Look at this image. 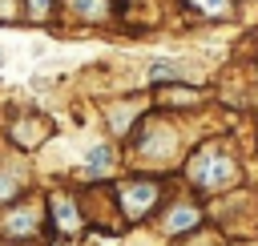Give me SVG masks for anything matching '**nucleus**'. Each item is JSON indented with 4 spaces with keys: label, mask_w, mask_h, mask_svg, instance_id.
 I'll use <instances>...</instances> for the list:
<instances>
[{
    "label": "nucleus",
    "mask_w": 258,
    "mask_h": 246,
    "mask_svg": "<svg viewBox=\"0 0 258 246\" xmlns=\"http://www.w3.org/2000/svg\"><path fill=\"white\" fill-rule=\"evenodd\" d=\"M161 194H165V181L161 177H145V173L125 177V181H117V210H121V218L129 226L133 222H145L161 206Z\"/></svg>",
    "instance_id": "7ed1b4c3"
},
{
    "label": "nucleus",
    "mask_w": 258,
    "mask_h": 246,
    "mask_svg": "<svg viewBox=\"0 0 258 246\" xmlns=\"http://www.w3.org/2000/svg\"><path fill=\"white\" fill-rule=\"evenodd\" d=\"M52 234L48 226V206L40 202H8L0 210V238L16 242V246H32L36 238Z\"/></svg>",
    "instance_id": "f03ea898"
},
{
    "label": "nucleus",
    "mask_w": 258,
    "mask_h": 246,
    "mask_svg": "<svg viewBox=\"0 0 258 246\" xmlns=\"http://www.w3.org/2000/svg\"><path fill=\"white\" fill-rule=\"evenodd\" d=\"M181 8L189 12V16H198V20H206V24H226V20H234L238 16V0H181Z\"/></svg>",
    "instance_id": "1a4fd4ad"
},
{
    "label": "nucleus",
    "mask_w": 258,
    "mask_h": 246,
    "mask_svg": "<svg viewBox=\"0 0 258 246\" xmlns=\"http://www.w3.org/2000/svg\"><path fill=\"white\" fill-rule=\"evenodd\" d=\"M0 60H4V56H0Z\"/></svg>",
    "instance_id": "f3484780"
},
{
    "label": "nucleus",
    "mask_w": 258,
    "mask_h": 246,
    "mask_svg": "<svg viewBox=\"0 0 258 246\" xmlns=\"http://www.w3.org/2000/svg\"><path fill=\"white\" fill-rule=\"evenodd\" d=\"M185 181L202 194H218V190H230L238 181V161L226 153L222 141H206L189 161H185Z\"/></svg>",
    "instance_id": "f257e3e1"
},
{
    "label": "nucleus",
    "mask_w": 258,
    "mask_h": 246,
    "mask_svg": "<svg viewBox=\"0 0 258 246\" xmlns=\"http://www.w3.org/2000/svg\"><path fill=\"white\" fill-rule=\"evenodd\" d=\"M113 161H117L113 145H93L89 157H85V177H89V181H101V177L113 169Z\"/></svg>",
    "instance_id": "f8f14e48"
},
{
    "label": "nucleus",
    "mask_w": 258,
    "mask_h": 246,
    "mask_svg": "<svg viewBox=\"0 0 258 246\" xmlns=\"http://www.w3.org/2000/svg\"><path fill=\"white\" fill-rule=\"evenodd\" d=\"M145 81H149V85H173V81H189V69H185L181 60H149Z\"/></svg>",
    "instance_id": "9b49d317"
},
{
    "label": "nucleus",
    "mask_w": 258,
    "mask_h": 246,
    "mask_svg": "<svg viewBox=\"0 0 258 246\" xmlns=\"http://www.w3.org/2000/svg\"><path fill=\"white\" fill-rule=\"evenodd\" d=\"M153 89H157V93H153V105L165 109V113H173V109H194V105L206 101V93H202L194 81H173V85H153Z\"/></svg>",
    "instance_id": "423d86ee"
},
{
    "label": "nucleus",
    "mask_w": 258,
    "mask_h": 246,
    "mask_svg": "<svg viewBox=\"0 0 258 246\" xmlns=\"http://www.w3.org/2000/svg\"><path fill=\"white\" fill-rule=\"evenodd\" d=\"M254 141H258V129H254Z\"/></svg>",
    "instance_id": "dca6fc26"
},
{
    "label": "nucleus",
    "mask_w": 258,
    "mask_h": 246,
    "mask_svg": "<svg viewBox=\"0 0 258 246\" xmlns=\"http://www.w3.org/2000/svg\"><path fill=\"white\" fill-rule=\"evenodd\" d=\"M48 133H52V121L40 113H16V121H12V145H20V149H36Z\"/></svg>",
    "instance_id": "6e6552de"
},
{
    "label": "nucleus",
    "mask_w": 258,
    "mask_h": 246,
    "mask_svg": "<svg viewBox=\"0 0 258 246\" xmlns=\"http://www.w3.org/2000/svg\"><path fill=\"white\" fill-rule=\"evenodd\" d=\"M24 16H28L24 0H0V24H16V20H24Z\"/></svg>",
    "instance_id": "ddd939ff"
},
{
    "label": "nucleus",
    "mask_w": 258,
    "mask_h": 246,
    "mask_svg": "<svg viewBox=\"0 0 258 246\" xmlns=\"http://www.w3.org/2000/svg\"><path fill=\"white\" fill-rule=\"evenodd\" d=\"M141 101H117L113 109H109V129L117 133V137H129L133 129H137V121H141Z\"/></svg>",
    "instance_id": "9d476101"
},
{
    "label": "nucleus",
    "mask_w": 258,
    "mask_h": 246,
    "mask_svg": "<svg viewBox=\"0 0 258 246\" xmlns=\"http://www.w3.org/2000/svg\"><path fill=\"white\" fill-rule=\"evenodd\" d=\"M44 206H48V226H52L56 238H77V234L85 230V214H81L77 194H69V190H52Z\"/></svg>",
    "instance_id": "20e7f679"
},
{
    "label": "nucleus",
    "mask_w": 258,
    "mask_h": 246,
    "mask_svg": "<svg viewBox=\"0 0 258 246\" xmlns=\"http://www.w3.org/2000/svg\"><path fill=\"white\" fill-rule=\"evenodd\" d=\"M0 246H16V242H4V238H0Z\"/></svg>",
    "instance_id": "2eb2a0df"
},
{
    "label": "nucleus",
    "mask_w": 258,
    "mask_h": 246,
    "mask_svg": "<svg viewBox=\"0 0 258 246\" xmlns=\"http://www.w3.org/2000/svg\"><path fill=\"white\" fill-rule=\"evenodd\" d=\"M56 4H60V0H24V8H28V20H48V16L56 12Z\"/></svg>",
    "instance_id": "4468645a"
},
{
    "label": "nucleus",
    "mask_w": 258,
    "mask_h": 246,
    "mask_svg": "<svg viewBox=\"0 0 258 246\" xmlns=\"http://www.w3.org/2000/svg\"><path fill=\"white\" fill-rule=\"evenodd\" d=\"M202 222H206V214H202V206H198V202H189V198L173 202V206L161 214V230H165V234H173V238H181V234L198 230Z\"/></svg>",
    "instance_id": "0eeeda50"
},
{
    "label": "nucleus",
    "mask_w": 258,
    "mask_h": 246,
    "mask_svg": "<svg viewBox=\"0 0 258 246\" xmlns=\"http://www.w3.org/2000/svg\"><path fill=\"white\" fill-rule=\"evenodd\" d=\"M56 16L89 28V24H109L117 16V4L113 0H60L56 4Z\"/></svg>",
    "instance_id": "39448f33"
}]
</instances>
